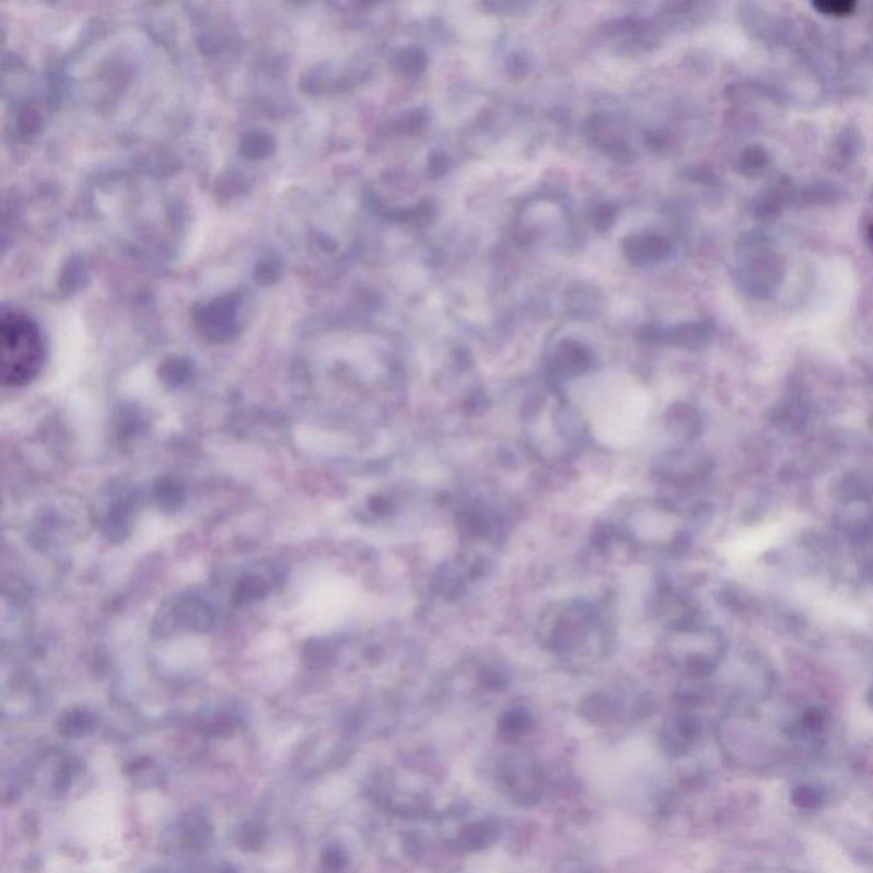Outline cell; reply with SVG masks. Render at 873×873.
<instances>
[{
    "instance_id": "obj_3",
    "label": "cell",
    "mask_w": 873,
    "mask_h": 873,
    "mask_svg": "<svg viewBox=\"0 0 873 873\" xmlns=\"http://www.w3.org/2000/svg\"><path fill=\"white\" fill-rule=\"evenodd\" d=\"M503 793L521 805L539 802L543 792L542 769L527 758H507L499 768Z\"/></svg>"
},
{
    "instance_id": "obj_7",
    "label": "cell",
    "mask_w": 873,
    "mask_h": 873,
    "mask_svg": "<svg viewBox=\"0 0 873 873\" xmlns=\"http://www.w3.org/2000/svg\"><path fill=\"white\" fill-rule=\"evenodd\" d=\"M870 703H872V707H873V689H872V692H870Z\"/></svg>"
},
{
    "instance_id": "obj_5",
    "label": "cell",
    "mask_w": 873,
    "mask_h": 873,
    "mask_svg": "<svg viewBox=\"0 0 873 873\" xmlns=\"http://www.w3.org/2000/svg\"><path fill=\"white\" fill-rule=\"evenodd\" d=\"M792 799L796 807L807 808V811L819 808L824 802L823 793L819 790L811 789V787H800L793 792Z\"/></svg>"
},
{
    "instance_id": "obj_8",
    "label": "cell",
    "mask_w": 873,
    "mask_h": 873,
    "mask_svg": "<svg viewBox=\"0 0 873 873\" xmlns=\"http://www.w3.org/2000/svg\"><path fill=\"white\" fill-rule=\"evenodd\" d=\"M870 236H872V241H873V228H872V231H870Z\"/></svg>"
},
{
    "instance_id": "obj_1",
    "label": "cell",
    "mask_w": 873,
    "mask_h": 873,
    "mask_svg": "<svg viewBox=\"0 0 873 873\" xmlns=\"http://www.w3.org/2000/svg\"><path fill=\"white\" fill-rule=\"evenodd\" d=\"M589 429L600 444L628 449L642 441L649 429L650 403L635 386H601L582 401Z\"/></svg>"
},
{
    "instance_id": "obj_6",
    "label": "cell",
    "mask_w": 873,
    "mask_h": 873,
    "mask_svg": "<svg viewBox=\"0 0 873 873\" xmlns=\"http://www.w3.org/2000/svg\"><path fill=\"white\" fill-rule=\"evenodd\" d=\"M816 8L823 11L824 14H829V16H848L853 11L854 4L839 0V2H819Z\"/></svg>"
},
{
    "instance_id": "obj_2",
    "label": "cell",
    "mask_w": 873,
    "mask_h": 873,
    "mask_svg": "<svg viewBox=\"0 0 873 873\" xmlns=\"http://www.w3.org/2000/svg\"><path fill=\"white\" fill-rule=\"evenodd\" d=\"M42 333L32 317L5 310L0 317V375L5 386H23L38 374Z\"/></svg>"
},
{
    "instance_id": "obj_4",
    "label": "cell",
    "mask_w": 873,
    "mask_h": 873,
    "mask_svg": "<svg viewBox=\"0 0 873 873\" xmlns=\"http://www.w3.org/2000/svg\"><path fill=\"white\" fill-rule=\"evenodd\" d=\"M497 829L491 824H475L463 831V845L468 848H484L485 845L493 842Z\"/></svg>"
}]
</instances>
